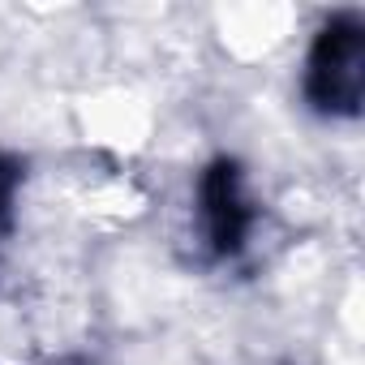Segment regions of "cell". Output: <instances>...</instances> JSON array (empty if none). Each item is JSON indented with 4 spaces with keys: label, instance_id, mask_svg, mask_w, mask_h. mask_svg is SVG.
I'll use <instances>...</instances> for the list:
<instances>
[{
    "label": "cell",
    "instance_id": "1",
    "mask_svg": "<svg viewBox=\"0 0 365 365\" xmlns=\"http://www.w3.org/2000/svg\"><path fill=\"white\" fill-rule=\"evenodd\" d=\"M365 86V39L361 26H331L318 39L314 65H309V95L331 112H356Z\"/></svg>",
    "mask_w": 365,
    "mask_h": 365
},
{
    "label": "cell",
    "instance_id": "2",
    "mask_svg": "<svg viewBox=\"0 0 365 365\" xmlns=\"http://www.w3.org/2000/svg\"><path fill=\"white\" fill-rule=\"evenodd\" d=\"M207 220H211V237L220 250H237L241 232H245V198H241V176L237 168H215L207 176Z\"/></svg>",
    "mask_w": 365,
    "mask_h": 365
},
{
    "label": "cell",
    "instance_id": "3",
    "mask_svg": "<svg viewBox=\"0 0 365 365\" xmlns=\"http://www.w3.org/2000/svg\"><path fill=\"white\" fill-rule=\"evenodd\" d=\"M5 198H9V176H5V168H0V207H5Z\"/></svg>",
    "mask_w": 365,
    "mask_h": 365
}]
</instances>
